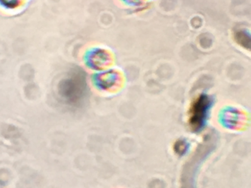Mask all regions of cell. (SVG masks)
Instances as JSON below:
<instances>
[{
    "label": "cell",
    "mask_w": 251,
    "mask_h": 188,
    "mask_svg": "<svg viewBox=\"0 0 251 188\" xmlns=\"http://www.w3.org/2000/svg\"><path fill=\"white\" fill-rule=\"evenodd\" d=\"M209 107V99L205 95L198 97L191 107L189 111V124L193 129H198L205 122Z\"/></svg>",
    "instance_id": "cell-1"
}]
</instances>
